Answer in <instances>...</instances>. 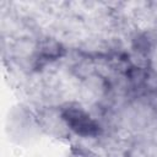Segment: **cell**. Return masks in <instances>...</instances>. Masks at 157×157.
<instances>
[{
    "mask_svg": "<svg viewBox=\"0 0 157 157\" xmlns=\"http://www.w3.org/2000/svg\"><path fill=\"white\" fill-rule=\"evenodd\" d=\"M64 119L67 121V124L81 135H94L97 132V125L90 119L87 114H85L80 109H66L63 113Z\"/></svg>",
    "mask_w": 157,
    "mask_h": 157,
    "instance_id": "1",
    "label": "cell"
}]
</instances>
